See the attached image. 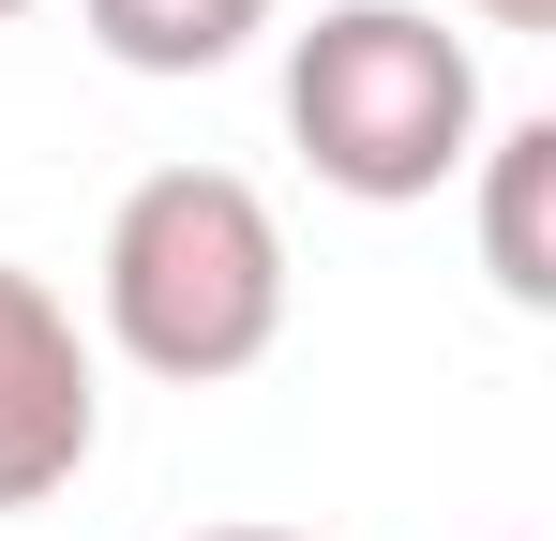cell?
Returning <instances> with one entry per match:
<instances>
[{"label": "cell", "instance_id": "obj_4", "mask_svg": "<svg viewBox=\"0 0 556 541\" xmlns=\"http://www.w3.org/2000/svg\"><path fill=\"white\" fill-rule=\"evenodd\" d=\"M481 270L511 316H556V121H496L481 151Z\"/></svg>", "mask_w": 556, "mask_h": 541}, {"label": "cell", "instance_id": "obj_5", "mask_svg": "<svg viewBox=\"0 0 556 541\" xmlns=\"http://www.w3.org/2000/svg\"><path fill=\"white\" fill-rule=\"evenodd\" d=\"M76 15H91V46L121 76H226L286 0H76Z\"/></svg>", "mask_w": 556, "mask_h": 541}, {"label": "cell", "instance_id": "obj_6", "mask_svg": "<svg viewBox=\"0 0 556 541\" xmlns=\"http://www.w3.org/2000/svg\"><path fill=\"white\" fill-rule=\"evenodd\" d=\"M481 30H556V0H466Z\"/></svg>", "mask_w": 556, "mask_h": 541}, {"label": "cell", "instance_id": "obj_8", "mask_svg": "<svg viewBox=\"0 0 556 541\" xmlns=\"http://www.w3.org/2000/svg\"><path fill=\"white\" fill-rule=\"evenodd\" d=\"M15 15H30V0H0V30H15Z\"/></svg>", "mask_w": 556, "mask_h": 541}, {"label": "cell", "instance_id": "obj_1", "mask_svg": "<svg viewBox=\"0 0 556 541\" xmlns=\"http://www.w3.org/2000/svg\"><path fill=\"white\" fill-rule=\"evenodd\" d=\"M105 347L166 391H226L286 347V226L241 166H151L121 211H105Z\"/></svg>", "mask_w": 556, "mask_h": 541}, {"label": "cell", "instance_id": "obj_2", "mask_svg": "<svg viewBox=\"0 0 556 541\" xmlns=\"http://www.w3.org/2000/svg\"><path fill=\"white\" fill-rule=\"evenodd\" d=\"M286 136L331 196L406 211L481 151V61L421 0H331L316 30H286Z\"/></svg>", "mask_w": 556, "mask_h": 541}, {"label": "cell", "instance_id": "obj_3", "mask_svg": "<svg viewBox=\"0 0 556 541\" xmlns=\"http://www.w3.org/2000/svg\"><path fill=\"white\" fill-rule=\"evenodd\" d=\"M105 451V361L76 331V301L46 270L0 256V512H46L76 496Z\"/></svg>", "mask_w": 556, "mask_h": 541}, {"label": "cell", "instance_id": "obj_7", "mask_svg": "<svg viewBox=\"0 0 556 541\" xmlns=\"http://www.w3.org/2000/svg\"><path fill=\"white\" fill-rule=\"evenodd\" d=\"M195 541H301V527H195Z\"/></svg>", "mask_w": 556, "mask_h": 541}]
</instances>
